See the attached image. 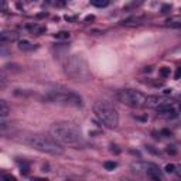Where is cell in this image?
<instances>
[{
  "mask_svg": "<svg viewBox=\"0 0 181 181\" xmlns=\"http://www.w3.org/2000/svg\"><path fill=\"white\" fill-rule=\"evenodd\" d=\"M50 134L61 144H79L82 142V132L75 123L71 122H57L50 127Z\"/></svg>",
  "mask_w": 181,
  "mask_h": 181,
  "instance_id": "1",
  "label": "cell"
},
{
  "mask_svg": "<svg viewBox=\"0 0 181 181\" xmlns=\"http://www.w3.org/2000/svg\"><path fill=\"white\" fill-rule=\"evenodd\" d=\"M21 142L28 144L30 147L47 153L51 156H62L64 154V147L61 143L57 142L54 137L51 136H44V134H27L21 139Z\"/></svg>",
  "mask_w": 181,
  "mask_h": 181,
  "instance_id": "2",
  "label": "cell"
},
{
  "mask_svg": "<svg viewBox=\"0 0 181 181\" xmlns=\"http://www.w3.org/2000/svg\"><path fill=\"white\" fill-rule=\"evenodd\" d=\"M64 72L72 81H88L91 78V71L87 61L79 55H71L64 62Z\"/></svg>",
  "mask_w": 181,
  "mask_h": 181,
  "instance_id": "3",
  "label": "cell"
},
{
  "mask_svg": "<svg viewBox=\"0 0 181 181\" xmlns=\"http://www.w3.org/2000/svg\"><path fill=\"white\" fill-rule=\"evenodd\" d=\"M94 113L98 120L109 129H115L119 125V115L115 106L108 101H96L94 105Z\"/></svg>",
  "mask_w": 181,
  "mask_h": 181,
  "instance_id": "4",
  "label": "cell"
},
{
  "mask_svg": "<svg viewBox=\"0 0 181 181\" xmlns=\"http://www.w3.org/2000/svg\"><path fill=\"white\" fill-rule=\"evenodd\" d=\"M45 101L60 103L64 106H74V108L82 106V98L70 89H51L45 95Z\"/></svg>",
  "mask_w": 181,
  "mask_h": 181,
  "instance_id": "5",
  "label": "cell"
},
{
  "mask_svg": "<svg viewBox=\"0 0 181 181\" xmlns=\"http://www.w3.org/2000/svg\"><path fill=\"white\" fill-rule=\"evenodd\" d=\"M116 96H118V99L122 103H125L127 106H132V108H139V106L144 105V102H146V96L142 92L134 91V89L119 91Z\"/></svg>",
  "mask_w": 181,
  "mask_h": 181,
  "instance_id": "6",
  "label": "cell"
},
{
  "mask_svg": "<svg viewBox=\"0 0 181 181\" xmlns=\"http://www.w3.org/2000/svg\"><path fill=\"white\" fill-rule=\"evenodd\" d=\"M132 167L134 168V171L143 170L144 175H147L149 178H153V180H163L164 178V175L161 173V170L158 168V165L153 164V163H139V164H133Z\"/></svg>",
  "mask_w": 181,
  "mask_h": 181,
  "instance_id": "7",
  "label": "cell"
},
{
  "mask_svg": "<svg viewBox=\"0 0 181 181\" xmlns=\"http://www.w3.org/2000/svg\"><path fill=\"white\" fill-rule=\"evenodd\" d=\"M164 103H168L164 98L153 95V96H146V102H144V105H147L149 108H158V106H161V105H164Z\"/></svg>",
  "mask_w": 181,
  "mask_h": 181,
  "instance_id": "8",
  "label": "cell"
},
{
  "mask_svg": "<svg viewBox=\"0 0 181 181\" xmlns=\"http://www.w3.org/2000/svg\"><path fill=\"white\" fill-rule=\"evenodd\" d=\"M18 40V34L16 31H1L0 34V43L1 44H11Z\"/></svg>",
  "mask_w": 181,
  "mask_h": 181,
  "instance_id": "9",
  "label": "cell"
},
{
  "mask_svg": "<svg viewBox=\"0 0 181 181\" xmlns=\"http://www.w3.org/2000/svg\"><path fill=\"white\" fill-rule=\"evenodd\" d=\"M35 48H37V45L31 44V43L27 41V40L18 41V50H21V51H33V50H35Z\"/></svg>",
  "mask_w": 181,
  "mask_h": 181,
  "instance_id": "10",
  "label": "cell"
},
{
  "mask_svg": "<svg viewBox=\"0 0 181 181\" xmlns=\"http://www.w3.org/2000/svg\"><path fill=\"white\" fill-rule=\"evenodd\" d=\"M9 113H10L9 105L6 103V101H1V102H0V116H1V118H6Z\"/></svg>",
  "mask_w": 181,
  "mask_h": 181,
  "instance_id": "11",
  "label": "cell"
},
{
  "mask_svg": "<svg viewBox=\"0 0 181 181\" xmlns=\"http://www.w3.org/2000/svg\"><path fill=\"white\" fill-rule=\"evenodd\" d=\"M95 7H106L109 4V0H91Z\"/></svg>",
  "mask_w": 181,
  "mask_h": 181,
  "instance_id": "12",
  "label": "cell"
},
{
  "mask_svg": "<svg viewBox=\"0 0 181 181\" xmlns=\"http://www.w3.org/2000/svg\"><path fill=\"white\" fill-rule=\"evenodd\" d=\"M54 37L57 40H68V38H70V33L60 31V33H57V34H54Z\"/></svg>",
  "mask_w": 181,
  "mask_h": 181,
  "instance_id": "13",
  "label": "cell"
},
{
  "mask_svg": "<svg viewBox=\"0 0 181 181\" xmlns=\"http://www.w3.org/2000/svg\"><path fill=\"white\" fill-rule=\"evenodd\" d=\"M18 164H20V168H21V173L23 174H27L28 173V170H30V165H28V163H26V161H18Z\"/></svg>",
  "mask_w": 181,
  "mask_h": 181,
  "instance_id": "14",
  "label": "cell"
},
{
  "mask_svg": "<svg viewBox=\"0 0 181 181\" xmlns=\"http://www.w3.org/2000/svg\"><path fill=\"white\" fill-rule=\"evenodd\" d=\"M116 167H118V163H115V161H106V163H105V168H106V170H113V168H116Z\"/></svg>",
  "mask_w": 181,
  "mask_h": 181,
  "instance_id": "15",
  "label": "cell"
},
{
  "mask_svg": "<svg viewBox=\"0 0 181 181\" xmlns=\"http://www.w3.org/2000/svg\"><path fill=\"white\" fill-rule=\"evenodd\" d=\"M160 75H161L163 78H167V77L170 75V68H167V67H163V68L160 70Z\"/></svg>",
  "mask_w": 181,
  "mask_h": 181,
  "instance_id": "16",
  "label": "cell"
},
{
  "mask_svg": "<svg viewBox=\"0 0 181 181\" xmlns=\"http://www.w3.org/2000/svg\"><path fill=\"white\" fill-rule=\"evenodd\" d=\"M164 170H165V173H175V165L174 164H167Z\"/></svg>",
  "mask_w": 181,
  "mask_h": 181,
  "instance_id": "17",
  "label": "cell"
},
{
  "mask_svg": "<svg viewBox=\"0 0 181 181\" xmlns=\"http://www.w3.org/2000/svg\"><path fill=\"white\" fill-rule=\"evenodd\" d=\"M174 78H175V79H180L181 78V67H178V68H177V71H175V74H174Z\"/></svg>",
  "mask_w": 181,
  "mask_h": 181,
  "instance_id": "18",
  "label": "cell"
},
{
  "mask_svg": "<svg viewBox=\"0 0 181 181\" xmlns=\"http://www.w3.org/2000/svg\"><path fill=\"white\" fill-rule=\"evenodd\" d=\"M1 177H3V178H6V180H14V177H13V175H10V174H3Z\"/></svg>",
  "mask_w": 181,
  "mask_h": 181,
  "instance_id": "19",
  "label": "cell"
},
{
  "mask_svg": "<svg viewBox=\"0 0 181 181\" xmlns=\"http://www.w3.org/2000/svg\"><path fill=\"white\" fill-rule=\"evenodd\" d=\"M1 3H3V11H7V3H6V0H1Z\"/></svg>",
  "mask_w": 181,
  "mask_h": 181,
  "instance_id": "20",
  "label": "cell"
},
{
  "mask_svg": "<svg viewBox=\"0 0 181 181\" xmlns=\"http://www.w3.org/2000/svg\"><path fill=\"white\" fill-rule=\"evenodd\" d=\"M167 153H168V154H175V149H171V147H168V149H167Z\"/></svg>",
  "mask_w": 181,
  "mask_h": 181,
  "instance_id": "21",
  "label": "cell"
},
{
  "mask_svg": "<svg viewBox=\"0 0 181 181\" xmlns=\"http://www.w3.org/2000/svg\"><path fill=\"white\" fill-rule=\"evenodd\" d=\"M175 173H177V175H178V177L181 178V165L178 167V168H177V170H175Z\"/></svg>",
  "mask_w": 181,
  "mask_h": 181,
  "instance_id": "22",
  "label": "cell"
},
{
  "mask_svg": "<svg viewBox=\"0 0 181 181\" xmlns=\"http://www.w3.org/2000/svg\"><path fill=\"white\" fill-rule=\"evenodd\" d=\"M168 9H170V6H163V13H167Z\"/></svg>",
  "mask_w": 181,
  "mask_h": 181,
  "instance_id": "23",
  "label": "cell"
},
{
  "mask_svg": "<svg viewBox=\"0 0 181 181\" xmlns=\"http://www.w3.org/2000/svg\"><path fill=\"white\" fill-rule=\"evenodd\" d=\"M161 133H163V134H167V136H170V134H171L170 132H168V130H161Z\"/></svg>",
  "mask_w": 181,
  "mask_h": 181,
  "instance_id": "24",
  "label": "cell"
},
{
  "mask_svg": "<svg viewBox=\"0 0 181 181\" xmlns=\"http://www.w3.org/2000/svg\"><path fill=\"white\" fill-rule=\"evenodd\" d=\"M94 18H95L94 16H88L87 17V21H91V20H94Z\"/></svg>",
  "mask_w": 181,
  "mask_h": 181,
  "instance_id": "25",
  "label": "cell"
},
{
  "mask_svg": "<svg viewBox=\"0 0 181 181\" xmlns=\"http://www.w3.org/2000/svg\"><path fill=\"white\" fill-rule=\"evenodd\" d=\"M180 112H181V105H180Z\"/></svg>",
  "mask_w": 181,
  "mask_h": 181,
  "instance_id": "26",
  "label": "cell"
}]
</instances>
